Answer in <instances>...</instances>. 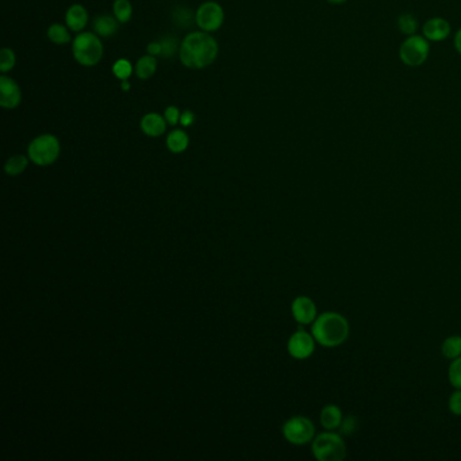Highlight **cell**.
Returning a JSON list of instances; mask_svg holds the SVG:
<instances>
[{
    "mask_svg": "<svg viewBox=\"0 0 461 461\" xmlns=\"http://www.w3.org/2000/svg\"><path fill=\"white\" fill-rule=\"evenodd\" d=\"M218 42L207 32H193L180 43L179 58L190 69L210 67L218 56Z\"/></svg>",
    "mask_w": 461,
    "mask_h": 461,
    "instance_id": "1",
    "label": "cell"
},
{
    "mask_svg": "<svg viewBox=\"0 0 461 461\" xmlns=\"http://www.w3.org/2000/svg\"><path fill=\"white\" fill-rule=\"evenodd\" d=\"M311 334L317 344L324 348H338L344 345L349 334L350 325L345 315L337 311H325L318 314L317 319L311 325Z\"/></svg>",
    "mask_w": 461,
    "mask_h": 461,
    "instance_id": "2",
    "label": "cell"
},
{
    "mask_svg": "<svg viewBox=\"0 0 461 461\" xmlns=\"http://www.w3.org/2000/svg\"><path fill=\"white\" fill-rule=\"evenodd\" d=\"M311 452L318 461H343L348 455V448L338 430H325L311 441Z\"/></svg>",
    "mask_w": 461,
    "mask_h": 461,
    "instance_id": "3",
    "label": "cell"
},
{
    "mask_svg": "<svg viewBox=\"0 0 461 461\" xmlns=\"http://www.w3.org/2000/svg\"><path fill=\"white\" fill-rule=\"evenodd\" d=\"M103 43L95 33L81 32L72 41V53L83 67H94L103 57Z\"/></svg>",
    "mask_w": 461,
    "mask_h": 461,
    "instance_id": "4",
    "label": "cell"
},
{
    "mask_svg": "<svg viewBox=\"0 0 461 461\" xmlns=\"http://www.w3.org/2000/svg\"><path fill=\"white\" fill-rule=\"evenodd\" d=\"M61 152L57 137L53 135H41L36 137L27 148V156L39 167H48L56 163Z\"/></svg>",
    "mask_w": 461,
    "mask_h": 461,
    "instance_id": "5",
    "label": "cell"
},
{
    "mask_svg": "<svg viewBox=\"0 0 461 461\" xmlns=\"http://www.w3.org/2000/svg\"><path fill=\"white\" fill-rule=\"evenodd\" d=\"M430 55V42L420 34L408 36L399 46V58L406 67H421Z\"/></svg>",
    "mask_w": 461,
    "mask_h": 461,
    "instance_id": "6",
    "label": "cell"
},
{
    "mask_svg": "<svg viewBox=\"0 0 461 461\" xmlns=\"http://www.w3.org/2000/svg\"><path fill=\"white\" fill-rule=\"evenodd\" d=\"M283 436L292 445H306L314 440L315 426L314 422L305 415H295L283 425Z\"/></svg>",
    "mask_w": 461,
    "mask_h": 461,
    "instance_id": "7",
    "label": "cell"
},
{
    "mask_svg": "<svg viewBox=\"0 0 461 461\" xmlns=\"http://www.w3.org/2000/svg\"><path fill=\"white\" fill-rule=\"evenodd\" d=\"M196 25L202 32L212 33L216 32L225 20V13L221 4L216 1H205L199 6V8L195 13Z\"/></svg>",
    "mask_w": 461,
    "mask_h": 461,
    "instance_id": "8",
    "label": "cell"
},
{
    "mask_svg": "<svg viewBox=\"0 0 461 461\" xmlns=\"http://www.w3.org/2000/svg\"><path fill=\"white\" fill-rule=\"evenodd\" d=\"M317 341L311 333L303 329L296 330L289 338L287 350L289 356L295 360H306L315 352Z\"/></svg>",
    "mask_w": 461,
    "mask_h": 461,
    "instance_id": "9",
    "label": "cell"
},
{
    "mask_svg": "<svg viewBox=\"0 0 461 461\" xmlns=\"http://www.w3.org/2000/svg\"><path fill=\"white\" fill-rule=\"evenodd\" d=\"M291 312L294 319L299 325H312L318 317V308L315 302L306 295L296 296L291 305Z\"/></svg>",
    "mask_w": 461,
    "mask_h": 461,
    "instance_id": "10",
    "label": "cell"
},
{
    "mask_svg": "<svg viewBox=\"0 0 461 461\" xmlns=\"http://www.w3.org/2000/svg\"><path fill=\"white\" fill-rule=\"evenodd\" d=\"M22 100L20 85L11 77L1 75L0 76V106L3 109H17Z\"/></svg>",
    "mask_w": 461,
    "mask_h": 461,
    "instance_id": "11",
    "label": "cell"
},
{
    "mask_svg": "<svg viewBox=\"0 0 461 461\" xmlns=\"http://www.w3.org/2000/svg\"><path fill=\"white\" fill-rule=\"evenodd\" d=\"M450 23L441 17L426 20L422 26V36L429 42H442L450 36Z\"/></svg>",
    "mask_w": 461,
    "mask_h": 461,
    "instance_id": "12",
    "label": "cell"
},
{
    "mask_svg": "<svg viewBox=\"0 0 461 461\" xmlns=\"http://www.w3.org/2000/svg\"><path fill=\"white\" fill-rule=\"evenodd\" d=\"M344 420V413L338 404H329L322 407L319 421L325 430H338Z\"/></svg>",
    "mask_w": 461,
    "mask_h": 461,
    "instance_id": "13",
    "label": "cell"
},
{
    "mask_svg": "<svg viewBox=\"0 0 461 461\" xmlns=\"http://www.w3.org/2000/svg\"><path fill=\"white\" fill-rule=\"evenodd\" d=\"M88 23V13L84 6L72 4L65 14V25L71 32L81 33Z\"/></svg>",
    "mask_w": 461,
    "mask_h": 461,
    "instance_id": "14",
    "label": "cell"
},
{
    "mask_svg": "<svg viewBox=\"0 0 461 461\" xmlns=\"http://www.w3.org/2000/svg\"><path fill=\"white\" fill-rule=\"evenodd\" d=\"M167 121L165 118L157 113H148L146 116H142L141 119V130L144 135L152 138H157L164 135L167 130Z\"/></svg>",
    "mask_w": 461,
    "mask_h": 461,
    "instance_id": "15",
    "label": "cell"
},
{
    "mask_svg": "<svg viewBox=\"0 0 461 461\" xmlns=\"http://www.w3.org/2000/svg\"><path fill=\"white\" fill-rule=\"evenodd\" d=\"M118 27H119V20L111 15H106V14L99 15L94 20V32L99 37H103V39L113 37L118 32Z\"/></svg>",
    "mask_w": 461,
    "mask_h": 461,
    "instance_id": "16",
    "label": "cell"
},
{
    "mask_svg": "<svg viewBox=\"0 0 461 461\" xmlns=\"http://www.w3.org/2000/svg\"><path fill=\"white\" fill-rule=\"evenodd\" d=\"M190 145V137L183 130H173L167 137V148L172 153H183Z\"/></svg>",
    "mask_w": 461,
    "mask_h": 461,
    "instance_id": "17",
    "label": "cell"
},
{
    "mask_svg": "<svg viewBox=\"0 0 461 461\" xmlns=\"http://www.w3.org/2000/svg\"><path fill=\"white\" fill-rule=\"evenodd\" d=\"M157 71V58L146 55L137 61L135 67V75L141 80H148L153 76Z\"/></svg>",
    "mask_w": 461,
    "mask_h": 461,
    "instance_id": "18",
    "label": "cell"
},
{
    "mask_svg": "<svg viewBox=\"0 0 461 461\" xmlns=\"http://www.w3.org/2000/svg\"><path fill=\"white\" fill-rule=\"evenodd\" d=\"M442 356L448 360H455L457 357H461V336L453 334L446 337L442 341L441 345Z\"/></svg>",
    "mask_w": 461,
    "mask_h": 461,
    "instance_id": "19",
    "label": "cell"
},
{
    "mask_svg": "<svg viewBox=\"0 0 461 461\" xmlns=\"http://www.w3.org/2000/svg\"><path fill=\"white\" fill-rule=\"evenodd\" d=\"M29 160H30L29 156L26 157L23 154H14L6 161L4 171L8 176H18L26 171L29 165Z\"/></svg>",
    "mask_w": 461,
    "mask_h": 461,
    "instance_id": "20",
    "label": "cell"
},
{
    "mask_svg": "<svg viewBox=\"0 0 461 461\" xmlns=\"http://www.w3.org/2000/svg\"><path fill=\"white\" fill-rule=\"evenodd\" d=\"M397 27L406 37L414 36L418 32V20L411 13H404L397 20Z\"/></svg>",
    "mask_w": 461,
    "mask_h": 461,
    "instance_id": "21",
    "label": "cell"
},
{
    "mask_svg": "<svg viewBox=\"0 0 461 461\" xmlns=\"http://www.w3.org/2000/svg\"><path fill=\"white\" fill-rule=\"evenodd\" d=\"M48 39H50V42H53L56 45L68 43L71 41L69 27L68 26H64L61 23H53V25H50L49 29H48Z\"/></svg>",
    "mask_w": 461,
    "mask_h": 461,
    "instance_id": "22",
    "label": "cell"
},
{
    "mask_svg": "<svg viewBox=\"0 0 461 461\" xmlns=\"http://www.w3.org/2000/svg\"><path fill=\"white\" fill-rule=\"evenodd\" d=\"M114 17L119 20V23L129 22L133 15V6L130 0H116L113 6Z\"/></svg>",
    "mask_w": 461,
    "mask_h": 461,
    "instance_id": "23",
    "label": "cell"
},
{
    "mask_svg": "<svg viewBox=\"0 0 461 461\" xmlns=\"http://www.w3.org/2000/svg\"><path fill=\"white\" fill-rule=\"evenodd\" d=\"M161 43V57L171 58L180 50V43L177 39H174L172 36H165L163 39H158Z\"/></svg>",
    "mask_w": 461,
    "mask_h": 461,
    "instance_id": "24",
    "label": "cell"
},
{
    "mask_svg": "<svg viewBox=\"0 0 461 461\" xmlns=\"http://www.w3.org/2000/svg\"><path fill=\"white\" fill-rule=\"evenodd\" d=\"M172 18L180 27H188L193 25V22H196L195 14L187 7H177L173 11Z\"/></svg>",
    "mask_w": 461,
    "mask_h": 461,
    "instance_id": "25",
    "label": "cell"
},
{
    "mask_svg": "<svg viewBox=\"0 0 461 461\" xmlns=\"http://www.w3.org/2000/svg\"><path fill=\"white\" fill-rule=\"evenodd\" d=\"M15 64H17V57L14 50H11L10 48H3L0 50V72L4 75L13 71Z\"/></svg>",
    "mask_w": 461,
    "mask_h": 461,
    "instance_id": "26",
    "label": "cell"
},
{
    "mask_svg": "<svg viewBox=\"0 0 461 461\" xmlns=\"http://www.w3.org/2000/svg\"><path fill=\"white\" fill-rule=\"evenodd\" d=\"M113 74L121 81L129 80V77L132 76V74H133V65L126 58H121V60H118V61L114 62V65H113Z\"/></svg>",
    "mask_w": 461,
    "mask_h": 461,
    "instance_id": "27",
    "label": "cell"
},
{
    "mask_svg": "<svg viewBox=\"0 0 461 461\" xmlns=\"http://www.w3.org/2000/svg\"><path fill=\"white\" fill-rule=\"evenodd\" d=\"M448 380L455 390H461V357L452 360L449 364Z\"/></svg>",
    "mask_w": 461,
    "mask_h": 461,
    "instance_id": "28",
    "label": "cell"
},
{
    "mask_svg": "<svg viewBox=\"0 0 461 461\" xmlns=\"http://www.w3.org/2000/svg\"><path fill=\"white\" fill-rule=\"evenodd\" d=\"M359 430V420L357 417L355 415H348V417H344L343 420V423L338 429V432L343 434V436H352L355 434L356 432Z\"/></svg>",
    "mask_w": 461,
    "mask_h": 461,
    "instance_id": "29",
    "label": "cell"
},
{
    "mask_svg": "<svg viewBox=\"0 0 461 461\" xmlns=\"http://www.w3.org/2000/svg\"><path fill=\"white\" fill-rule=\"evenodd\" d=\"M448 408L453 415L461 417V390H455L452 392L448 401Z\"/></svg>",
    "mask_w": 461,
    "mask_h": 461,
    "instance_id": "30",
    "label": "cell"
},
{
    "mask_svg": "<svg viewBox=\"0 0 461 461\" xmlns=\"http://www.w3.org/2000/svg\"><path fill=\"white\" fill-rule=\"evenodd\" d=\"M180 116H181V113H180V110L176 106H170V107L165 109L164 118L168 122V125L174 126V125L180 123Z\"/></svg>",
    "mask_w": 461,
    "mask_h": 461,
    "instance_id": "31",
    "label": "cell"
},
{
    "mask_svg": "<svg viewBox=\"0 0 461 461\" xmlns=\"http://www.w3.org/2000/svg\"><path fill=\"white\" fill-rule=\"evenodd\" d=\"M193 122H195V114L191 110H186L184 113H181V116H180V125L181 126L190 128Z\"/></svg>",
    "mask_w": 461,
    "mask_h": 461,
    "instance_id": "32",
    "label": "cell"
},
{
    "mask_svg": "<svg viewBox=\"0 0 461 461\" xmlns=\"http://www.w3.org/2000/svg\"><path fill=\"white\" fill-rule=\"evenodd\" d=\"M146 52H148V55L154 56V57L161 56V43H160V41H153V42H151V43L148 45V48H146Z\"/></svg>",
    "mask_w": 461,
    "mask_h": 461,
    "instance_id": "33",
    "label": "cell"
},
{
    "mask_svg": "<svg viewBox=\"0 0 461 461\" xmlns=\"http://www.w3.org/2000/svg\"><path fill=\"white\" fill-rule=\"evenodd\" d=\"M453 45H455L456 52L461 56V27L456 32V34L453 37Z\"/></svg>",
    "mask_w": 461,
    "mask_h": 461,
    "instance_id": "34",
    "label": "cell"
},
{
    "mask_svg": "<svg viewBox=\"0 0 461 461\" xmlns=\"http://www.w3.org/2000/svg\"><path fill=\"white\" fill-rule=\"evenodd\" d=\"M130 87H132V85H130V81H129V80H123V81H122V90H123V91H129Z\"/></svg>",
    "mask_w": 461,
    "mask_h": 461,
    "instance_id": "35",
    "label": "cell"
},
{
    "mask_svg": "<svg viewBox=\"0 0 461 461\" xmlns=\"http://www.w3.org/2000/svg\"><path fill=\"white\" fill-rule=\"evenodd\" d=\"M326 1L330 4H344L348 0H326Z\"/></svg>",
    "mask_w": 461,
    "mask_h": 461,
    "instance_id": "36",
    "label": "cell"
}]
</instances>
